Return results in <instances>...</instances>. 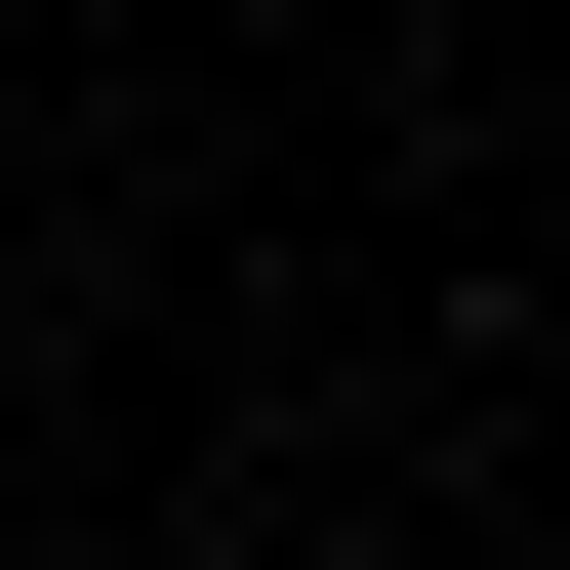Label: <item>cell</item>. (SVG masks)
Masks as SVG:
<instances>
[{
    "label": "cell",
    "mask_w": 570,
    "mask_h": 570,
    "mask_svg": "<svg viewBox=\"0 0 570 570\" xmlns=\"http://www.w3.org/2000/svg\"><path fill=\"white\" fill-rule=\"evenodd\" d=\"M164 570H245V530H164Z\"/></svg>",
    "instance_id": "1"
}]
</instances>
